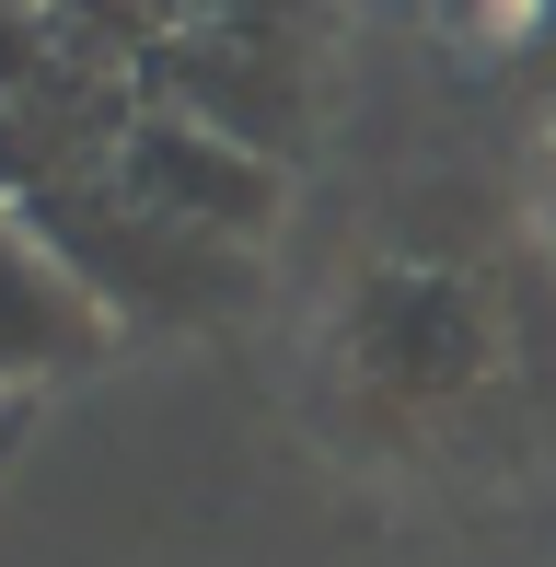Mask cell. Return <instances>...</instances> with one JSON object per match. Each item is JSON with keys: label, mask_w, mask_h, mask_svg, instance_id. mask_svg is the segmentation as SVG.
Listing matches in <instances>:
<instances>
[{"label": "cell", "mask_w": 556, "mask_h": 567, "mask_svg": "<svg viewBox=\"0 0 556 567\" xmlns=\"http://www.w3.org/2000/svg\"><path fill=\"white\" fill-rule=\"evenodd\" d=\"M23 220L59 244V267L93 301H140V313H209V301H233V255L151 220L116 174H47Z\"/></svg>", "instance_id": "1"}, {"label": "cell", "mask_w": 556, "mask_h": 567, "mask_svg": "<svg viewBox=\"0 0 556 567\" xmlns=\"http://www.w3.org/2000/svg\"><path fill=\"white\" fill-rule=\"evenodd\" d=\"M186 12H209L220 35H290V12H301V0H186Z\"/></svg>", "instance_id": "6"}, {"label": "cell", "mask_w": 556, "mask_h": 567, "mask_svg": "<svg viewBox=\"0 0 556 567\" xmlns=\"http://www.w3.org/2000/svg\"><path fill=\"white\" fill-rule=\"evenodd\" d=\"M545 209H556V197H545Z\"/></svg>", "instance_id": "9"}, {"label": "cell", "mask_w": 556, "mask_h": 567, "mask_svg": "<svg viewBox=\"0 0 556 567\" xmlns=\"http://www.w3.org/2000/svg\"><path fill=\"white\" fill-rule=\"evenodd\" d=\"M23 82H35V23L0 12V93H23Z\"/></svg>", "instance_id": "7"}, {"label": "cell", "mask_w": 556, "mask_h": 567, "mask_svg": "<svg viewBox=\"0 0 556 567\" xmlns=\"http://www.w3.org/2000/svg\"><path fill=\"white\" fill-rule=\"evenodd\" d=\"M511 70H522V93H545V105H556V0H522V23H511Z\"/></svg>", "instance_id": "5"}, {"label": "cell", "mask_w": 556, "mask_h": 567, "mask_svg": "<svg viewBox=\"0 0 556 567\" xmlns=\"http://www.w3.org/2000/svg\"><path fill=\"white\" fill-rule=\"evenodd\" d=\"M105 348V301L59 267L35 220L0 209V382H47V371H82Z\"/></svg>", "instance_id": "4"}, {"label": "cell", "mask_w": 556, "mask_h": 567, "mask_svg": "<svg viewBox=\"0 0 556 567\" xmlns=\"http://www.w3.org/2000/svg\"><path fill=\"white\" fill-rule=\"evenodd\" d=\"M105 174L140 197L151 220L197 231V244H244V231H267V209H278L267 151L220 140V127H197V116H140V127H116Z\"/></svg>", "instance_id": "2"}, {"label": "cell", "mask_w": 556, "mask_h": 567, "mask_svg": "<svg viewBox=\"0 0 556 567\" xmlns=\"http://www.w3.org/2000/svg\"><path fill=\"white\" fill-rule=\"evenodd\" d=\"M151 82L174 93V116L220 127V140H244V151H278L301 127V82H290V59H278V35H220V23H197L186 47L151 59Z\"/></svg>", "instance_id": "3"}, {"label": "cell", "mask_w": 556, "mask_h": 567, "mask_svg": "<svg viewBox=\"0 0 556 567\" xmlns=\"http://www.w3.org/2000/svg\"><path fill=\"white\" fill-rule=\"evenodd\" d=\"M452 23H487V12H522V0H441Z\"/></svg>", "instance_id": "8"}]
</instances>
